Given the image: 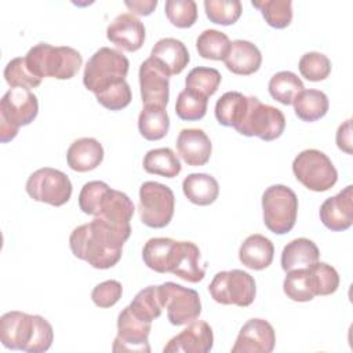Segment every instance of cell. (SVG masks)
<instances>
[{
	"label": "cell",
	"instance_id": "obj_20",
	"mask_svg": "<svg viewBox=\"0 0 353 353\" xmlns=\"http://www.w3.org/2000/svg\"><path fill=\"white\" fill-rule=\"evenodd\" d=\"M176 150L182 160L192 167L208 163L212 143L208 135L200 128H183L176 137Z\"/></svg>",
	"mask_w": 353,
	"mask_h": 353
},
{
	"label": "cell",
	"instance_id": "obj_11",
	"mask_svg": "<svg viewBox=\"0 0 353 353\" xmlns=\"http://www.w3.org/2000/svg\"><path fill=\"white\" fill-rule=\"evenodd\" d=\"M26 193L40 203L54 207L66 204L72 196V182L61 170L43 167L32 172L25 185Z\"/></svg>",
	"mask_w": 353,
	"mask_h": 353
},
{
	"label": "cell",
	"instance_id": "obj_47",
	"mask_svg": "<svg viewBox=\"0 0 353 353\" xmlns=\"http://www.w3.org/2000/svg\"><path fill=\"white\" fill-rule=\"evenodd\" d=\"M335 141H336V146L342 152L352 154V120L350 119H347L343 124L338 127Z\"/></svg>",
	"mask_w": 353,
	"mask_h": 353
},
{
	"label": "cell",
	"instance_id": "obj_17",
	"mask_svg": "<svg viewBox=\"0 0 353 353\" xmlns=\"http://www.w3.org/2000/svg\"><path fill=\"white\" fill-rule=\"evenodd\" d=\"M214 346V332L207 321L194 320L163 347L164 353H208Z\"/></svg>",
	"mask_w": 353,
	"mask_h": 353
},
{
	"label": "cell",
	"instance_id": "obj_14",
	"mask_svg": "<svg viewBox=\"0 0 353 353\" xmlns=\"http://www.w3.org/2000/svg\"><path fill=\"white\" fill-rule=\"evenodd\" d=\"M37 113L39 101L29 88H10L0 101V120L15 128L30 124Z\"/></svg>",
	"mask_w": 353,
	"mask_h": 353
},
{
	"label": "cell",
	"instance_id": "obj_44",
	"mask_svg": "<svg viewBox=\"0 0 353 353\" xmlns=\"http://www.w3.org/2000/svg\"><path fill=\"white\" fill-rule=\"evenodd\" d=\"M283 290L287 298L295 302H309L314 298L309 284L307 269L287 272V276L283 281Z\"/></svg>",
	"mask_w": 353,
	"mask_h": 353
},
{
	"label": "cell",
	"instance_id": "obj_23",
	"mask_svg": "<svg viewBox=\"0 0 353 353\" xmlns=\"http://www.w3.org/2000/svg\"><path fill=\"white\" fill-rule=\"evenodd\" d=\"M103 148L99 141L83 137L73 141L66 152L68 165L77 172L95 170L103 160Z\"/></svg>",
	"mask_w": 353,
	"mask_h": 353
},
{
	"label": "cell",
	"instance_id": "obj_9",
	"mask_svg": "<svg viewBox=\"0 0 353 353\" xmlns=\"http://www.w3.org/2000/svg\"><path fill=\"white\" fill-rule=\"evenodd\" d=\"M138 210L143 225L153 229L165 228L174 216V192L164 183L146 181L139 188Z\"/></svg>",
	"mask_w": 353,
	"mask_h": 353
},
{
	"label": "cell",
	"instance_id": "obj_19",
	"mask_svg": "<svg viewBox=\"0 0 353 353\" xmlns=\"http://www.w3.org/2000/svg\"><path fill=\"white\" fill-rule=\"evenodd\" d=\"M320 221L332 232H343L353 223V186L347 185L338 194L328 197L320 207Z\"/></svg>",
	"mask_w": 353,
	"mask_h": 353
},
{
	"label": "cell",
	"instance_id": "obj_12",
	"mask_svg": "<svg viewBox=\"0 0 353 353\" xmlns=\"http://www.w3.org/2000/svg\"><path fill=\"white\" fill-rule=\"evenodd\" d=\"M163 307L167 309V319L172 325H185L199 319L201 301L196 290L167 281L159 285Z\"/></svg>",
	"mask_w": 353,
	"mask_h": 353
},
{
	"label": "cell",
	"instance_id": "obj_38",
	"mask_svg": "<svg viewBox=\"0 0 353 353\" xmlns=\"http://www.w3.org/2000/svg\"><path fill=\"white\" fill-rule=\"evenodd\" d=\"M221 80H222V76L216 69L207 68V66H197L188 73L185 79V87L193 92H197L208 98L216 92L221 84Z\"/></svg>",
	"mask_w": 353,
	"mask_h": 353
},
{
	"label": "cell",
	"instance_id": "obj_30",
	"mask_svg": "<svg viewBox=\"0 0 353 353\" xmlns=\"http://www.w3.org/2000/svg\"><path fill=\"white\" fill-rule=\"evenodd\" d=\"M248 106V97L239 91L225 92L215 103V117L221 125L236 128Z\"/></svg>",
	"mask_w": 353,
	"mask_h": 353
},
{
	"label": "cell",
	"instance_id": "obj_4",
	"mask_svg": "<svg viewBox=\"0 0 353 353\" xmlns=\"http://www.w3.org/2000/svg\"><path fill=\"white\" fill-rule=\"evenodd\" d=\"M28 69L39 79L54 77L57 80H69L74 77L83 63L81 54L69 46H51L39 43L25 55Z\"/></svg>",
	"mask_w": 353,
	"mask_h": 353
},
{
	"label": "cell",
	"instance_id": "obj_32",
	"mask_svg": "<svg viewBox=\"0 0 353 353\" xmlns=\"http://www.w3.org/2000/svg\"><path fill=\"white\" fill-rule=\"evenodd\" d=\"M268 90L274 101L288 106L292 105L296 95L305 90V87L302 80L294 72L281 70L270 77Z\"/></svg>",
	"mask_w": 353,
	"mask_h": 353
},
{
	"label": "cell",
	"instance_id": "obj_42",
	"mask_svg": "<svg viewBox=\"0 0 353 353\" xmlns=\"http://www.w3.org/2000/svg\"><path fill=\"white\" fill-rule=\"evenodd\" d=\"M302 77L309 81H321L325 80L331 73V61L327 55L310 51L301 57L298 63Z\"/></svg>",
	"mask_w": 353,
	"mask_h": 353
},
{
	"label": "cell",
	"instance_id": "obj_31",
	"mask_svg": "<svg viewBox=\"0 0 353 353\" xmlns=\"http://www.w3.org/2000/svg\"><path fill=\"white\" fill-rule=\"evenodd\" d=\"M142 165L146 172L164 178H175L182 171L178 156L170 148H157L146 152Z\"/></svg>",
	"mask_w": 353,
	"mask_h": 353
},
{
	"label": "cell",
	"instance_id": "obj_10",
	"mask_svg": "<svg viewBox=\"0 0 353 353\" xmlns=\"http://www.w3.org/2000/svg\"><path fill=\"white\" fill-rule=\"evenodd\" d=\"M208 292L221 305L247 307L255 299L256 285L250 273L241 269H232L218 272L208 285Z\"/></svg>",
	"mask_w": 353,
	"mask_h": 353
},
{
	"label": "cell",
	"instance_id": "obj_2",
	"mask_svg": "<svg viewBox=\"0 0 353 353\" xmlns=\"http://www.w3.org/2000/svg\"><path fill=\"white\" fill-rule=\"evenodd\" d=\"M79 207L84 214L99 218L131 234L130 221L135 212V205L124 192L112 189L106 182L90 181L84 183L79 194Z\"/></svg>",
	"mask_w": 353,
	"mask_h": 353
},
{
	"label": "cell",
	"instance_id": "obj_37",
	"mask_svg": "<svg viewBox=\"0 0 353 353\" xmlns=\"http://www.w3.org/2000/svg\"><path fill=\"white\" fill-rule=\"evenodd\" d=\"M251 4L261 11L266 23L272 28L284 29L292 21L291 0H252Z\"/></svg>",
	"mask_w": 353,
	"mask_h": 353
},
{
	"label": "cell",
	"instance_id": "obj_29",
	"mask_svg": "<svg viewBox=\"0 0 353 353\" xmlns=\"http://www.w3.org/2000/svg\"><path fill=\"white\" fill-rule=\"evenodd\" d=\"M138 130L148 141L164 138L170 130V117L165 108L145 105L138 116Z\"/></svg>",
	"mask_w": 353,
	"mask_h": 353
},
{
	"label": "cell",
	"instance_id": "obj_8",
	"mask_svg": "<svg viewBox=\"0 0 353 353\" xmlns=\"http://www.w3.org/2000/svg\"><path fill=\"white\" fill-rule=\"evenodd\" d=\"M285 128L284 113L256 97H248V106L240 124L234 128L245 137H258L262 141H274L281 137Z\"/></svg>",
	"mask_w": 353,
	"mask_h": 353
},
{
	"label": "cell",
	"instance_id": "obj_36",
	"mask_svg": "<svg viewBox=\"0 0 353 353\" xmlns=\"http://www.w3.org/2000/svg\"><path fill=\"white\" fill-rule=\"evenodd\" d=\"M307 269L310 290L314 296L331 295L339 287V274L331 265L317 261Z\"/></svg>",
	"mask_w": 353,
	"mask_h": 353
},
{
	"label": "cell",
	"instance_id": "obj_18",
	"mask_svg": "<svg viewBox=\"0 0 353 353\" xmlns=\"http://www.w3.org/2000/svg\"><path fill=\"white\" fill-rule=\"evenodd\" d=\"M106 37L117 48L134 52L143 46L145 25L135 15L123 12L108 25Z\"/></svg>",
	"mask_w": 353,
	"mask_h": 353
},
{
	"label": "cell",
	"instance_id": "obj_5",
	"mask_svg": "<svg viewBox=\"0 0 353 353\" xmlns=\"http://www.w3.org/2000/svg\"><path fill=\"white\" fill-rule=\"evenodd\" d=\"M130 69L127 57L114 48L101 47L87 61L83 72V84L95 95L125 80Z\"/></svg>",
	"mask_w": 353,
	"mask_h": 353
},
{
	"label": "cell",
	"instance_id": "obj_46",
	"mask_svg": "<svg viewBox=\"0 0 353 353\" xmlns=\"http://www.w3.org/2000/svg\"><path fill=\"white\" fill-rule=\"evenodd\" d=\"M123 294L121 283L117 280H106L94 287L91 299L98 307H112L119 302Z\"/></svg>",
	"mask_w": 353,
	"mask_h": 353
},
{
	"label": "cell",
	"instance_id": "obj_34",
	"mask_svg": "<svg viewBox=\"0 0 353 353\" xmlns=\"http://www.w3.org/2000/svg\"><path fill=\"white\" fill-rule=\"evenodd\" d=\"M232 41L229 37L216 29L203 30L196 40V50L204 59L223 61L229 54Z\"/></svg>",
	"mask_w": 353,
	"mask_h": 353
},
{
	"label": "cell",
	"instance_id": "obj_3",
	"mask_svg": "<svg viewBox=\"0 0 353 353\" xmlns=\"http://www.w3.org/2000/svg\"><path fill=\"white\" fill-rule=\"evenodd\" d=\"M0 341L7 349L43 353L52 345L54 330L43 316L11 310L0 317Z\"/></svg>",
	"mask_w": 353,
	"mask_h": 353
},
{
	"label": "cell",
	"instance_id": "obj_16",
	"mask_svg": "<svg viewBox=\"0 0 353 353\" xmlns=\"http://www.w3.org/2000/svg\"><path fill=\"white\" fill-rule=\"evenodd\" d=\"M138 77L142 102L165 108L170 98V76L152 58H148L141 63Z\"/></svg>",
	"mask_w": 353,
	"mask_h": 353
},
{
	"label": "cell",
	"instance_id": "obj_48",
	"mask_svg": "<svg viewBox=\"0 0 353 353\" xmlns=\"http://www.w3.org/2000/svg\"><path fill=\"white\" fill-rule=\"evenodd\" d=\"M124 6L131 11L132 15H150L157 7V0H132L124 1Z\"/></svg>",
	"mask_w": 353,
	"mask_h": 353
},
{
	"label": "cell",
	"instance_id": "obj_43",
	"mask_svg": "<svg viewBox=\"0 0 353 353\" xmlns=\"http://www.w3.org/2000/svg\"><path fill=\"white\" fill-rule=\"evenodd\" d=\"M4 79L7 84L14 87H23V88H36L40 85L41 79L36 77L26 66L25 57L12 58L4 68Z\"/></svg>",
	"mask_w": 353,
	"mask_h": 353
},
{
	"label": "cell",
	"instance_id": "obj_35",
	"mask_svg": "<svg viewBox=\"0 0 353 353\" xmlns=\"http://www.w3.org/2000/svg\"><path fill=\"white\" fill-rule=\"evenodd\" d=\"M130 309L142 320L152 323L154 319L160 317L163 307L161 294L159 285H148L146 288L141 290L131 303L128 305Z\"/></svg>",
	"mask_w": 353,
	"mask_h": 353
},
{
	"label": "cell",
	"instance_id": "obj_25",
	"mask_svg": "<svg viewBox=\"0 0 353 353\" xmlns=\"http://www.w3.org/2000/svg\"><path fill=\"white\" fill-rule=\"evenodd\" d=\"M274 256L273 243L263 234H250L239 248L240 262L252 270L266 269Z\"/></svg>",
	"mask_w": 353,
	"mask_h": 353
},
{
	"label": "cell",
	"instance_id": "obj_22",
	"mask_svg": "<svg viewBox=\"0 0 353 353\" xmlns=\"http://www.w3.org/2000/svg\"><path fill=\"white\" fill-rule=\"evenodd\" d=\"M200 250L192 241H176L170 273L188 283H199L205 276V269L200 265Z\"/></svg>",
	"mask_w": 353,
	"mask_h": 353
},
{
	"label": "cell",
	"instance_id": "obj_26",
	"mask_svg": "<svg viewBox=\"0 0 353 353\" xmlns=\"http://www.w3.org/2000/svg\"><path fill=\"white\" fill-rule=\"evenodd\" d=\"M320 259V251L317 245L306 239L298 237L291 240L281 252V268L287 273L290 270L306 269L314 265Z\"/></svg>",
	"mask_w": 353,
	"mask_h": 353
},
{
	"label": "cell",
	"instance_id": "obj_28",
	"mask_svg": "<svg viewBox=\"0 0 353 353\" xmlns=\"http://www.w3.org/2000/svg\"><path fill=\"white\" fill-rule=\"evenodd\" d=\"M295 114L302 121H316L324 117L328 112V97L320 90H302L292 102Z\"/></svg>",
	"mask_w": 353,
	"mask_h": 353
},
{
	"label": "cell",
	"instance_id": "obj_40",
	"mask_svg": "<svg viewBox=\"0 0 353 353\" xmlns=\"http://www.w3.org/2000/svg\"><path fill=\"white\" fill-rule=\"evenodd\" d=\"M207 18L216 25H233L241 15L243 6L239 0H204Z\"/></svg>",
	"mask_w": 353,
	"mask_h": 353
},
{
	"label": "cell",
	"instance_id": "obj_1",
	"mask_svg": "<svg viewBox=\"0 0 353 353\" xmlns=\"http://www.w3.org/2000/svg\"><path fill=\"white\" fill-rule=\"evenodd\" d=\"M130 233L121 232L99 218L73 229L69 247L73 255L95 269L113 268L121 258L123 245Z\"/></svg>",
	"mask_w": 353,
	"mask_h": 353
},
{
	"label": "cell",
	"instance_id": "obj_24",
	"mask_svg": "<svg viewBox=\"0 0 353 353\" xmlns=\"http://www.w3.org/2000/svg\"><path fill=\"white\" fill-rule=\"evenodd\" d=\"M225 66L234 74L250 76L255 73L262 63L259 48L248 40H234L230 44L229 54L223 59Z\"/></svg>",
	"mask_w": 353,
	"mask_h": 353
},
{
	"label": "cell",
	"instance_id": "obj_6",
	"mask_svg": "<svg viewBox=\"0 0 353 353\" xmlns=\"http://www.w3.org/2000/svg\"><path fill=\"white\" fill-rule=\"evenodd\" d=\"M265 226L274 234H285L295 226L298 197L285 185H272L262 194Z\"/></svg>",
	"mask_w": 353,
	"mask_h": 353
},
{
	"label": "cell",
	"instance_id": "obj_39",
	"mask_svg": "<svg viewBox=\"0 0 353 353\" xmlns=\"http://www.w3.org/2000/svg\"><path fill=\"white\" fill-rule=\"evenodd\" d=\"M207 105L208 98L185 88L176 97L175 113L181 120L196 121L205 116Z\"/></svg>",
	"mask_w": 353,
	"mask_h": 353
},
{
	"label": "cell",
	"instance_id": "obj_7",
	"mask_svg": "<svg viewBox=\"0 0 353 353\" xmlns=\"http://www.w3.org/2000/svg\"><path fill=\"white\" fill-rule=\"evenodd\" d=\"M295 178L312 192H325L338 181V171L321 150L305 149L292 161Z\"/></svg>",
	"mask_w": 353,
	"mask_h": 353
},
{
	"label": "cell",
	"instance_id": "obj_21",
	"mask_svg": "<svg viewBox=\"0 0 353 353\" xmlns=\"http://www.w3.org/2000/svg\"><path fill=\"white\" fill-rule=\"evenodd\" d=\"M149 58H152L168 76L179 74L190 61L186 46L174 37L160 39L153 46Z\"/></svg>",
	"mask_w": 353,
	"mask_h": 353
},
{
	"label": "cell",
	"instance_id": "obj_33",
	"mask_svg": "<svg viewBox=\"0 0 353 353\" xmlns=\"http://www.w3.org/2000/svg\"><path fill=\"white\" fill-rule=\"evenodd\" d=\"M175 240L170 237L149 239L142 248L145 265L157 273H168V261Z\"/></svg>",
	"mask_w": 353,
	"mask_h": 353
},
{
	"label": "cell",
	"instance_id": "obj_15",
	"mask_svg": "<svg viewBox=\"0 0 353 353\" xmlns=\"http://www.w3.org/2000/svg\"><path fill=\"white\" fill-rule=\"evenodd\" d=\"M276 345V332L263 319H250L239 331L232 353H270Z\"/></svg>",
	"mask_w": 353,
	"mask_h": 353
},
{
	"label": "cell",
	"instance_id": "obj_13",
	"mask_svg": "<svg viewBox=\"0 0 353 353\" xmlns=\"http://www.w3.org/2000/svg\"><path fill=\"white\" fill-rule=\"evenodd\" d=\"M152 323L139 319L130 306H125L117 317V335L112 350L117 352H150L149 334Z\"/></svg>",
	"mask_w": 353,
	"mask_h": 353
},
{
	"label": "cell",
	"instance_id": "obj_45",
	"mask_svg": "<svg viewBox=\"0 0 353 353\" xmlns=\"http://www.w3.org/2000/svg\"><path fill=\"white\" fill-rule=\"evenodd\" d=\"M95 97H97V101L103 108H106L109 110H114V112L127 108L132 99L131 88H130V84L127 83V80H123V81L109 87L108 90L97 94Z\"/></svg>",
	"mask_w": 353,
	"mask_h": 353
},
{
	"label": "cell",
	"instance_id": "obj_27",
	"mask_svg": "<svg viewBox=\"0 0 353 353\" xmlns=\"http://www.w3.org/2000/svg\"><path fill=\"white\" fill-rule=\"evenodd\" d=\"M182 190L186 199L196 205H210L219 194L218 181L204 172H193L182 181Z\"/></svg>",
	"mask_w": 353,
	"mask_h": 353
},
{
	"label": "cell",
	"instance_id": "obj_41",
	"mask_svg": "<svg viewBox=\"0 0 353 353\" xmlns=\"http://www.w3.org/2000/svg\"><path fill=\"white\" fill-rule=\"evenodd\" d=\"M164 11L168 21L181 29L190 28L197 21V4L194 0H167Z\"/></svg>",
	"mask_w": 353,
	"mask_h": 353
},
{
	"label": "cell",
	"instance_id": "obj_49",
	"mask_svg": "<svg viewBox=\"0 0 353 353\" xmlns=\"http://www.w3.org/2000/svg\"><path fill=\"white\" fill-rule=\"evenodd\" d=\"M18 130L19 128H15V127L10 125L8 123L0 120V141L3 143H6V142L14 139L17 137V134H18Z\"/></svg>",
	"mask_w": 353,
	"mask_h": 353
}]
</instances>
